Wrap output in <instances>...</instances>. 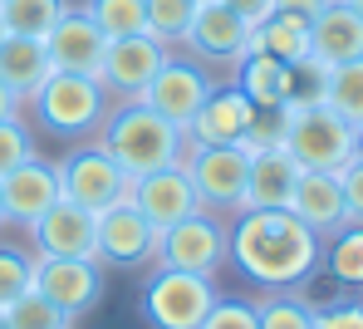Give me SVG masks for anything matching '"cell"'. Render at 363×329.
Returning <instances> with one entry per match:
<instances>
[{
    "mask_svg": "<svg viewBox=\"0 0 363 329\" xmlns=\"http://www.w3.org/2000/svg\"><path fill=\"white\" fill-rule=\"evenodd\" d=\"M275 10H285V15H300V20H314V15L324 10V0H275Z\"/></svg>",
    "mask_w": 363,
    "mask_h": 329,
    "instance_id": "cell-40",
    "label": "cell"
},
{
    "mask_svg": "<svg viewBox=\"0 0 363 329\" xmlns=\"http://www.w3.org/2000/svg\"><path fill=\"white\" fill-rule=\"evenodd\" d=\"M0 226H5V206H0Z\"/></svg>",
    "mask_w": 363,
    "mask_h": 329,
    "instance_id": "cell-45",
    "label": "cell"
},
{
    "mask_svg": "<svg viewBox=\"0 0 363 329\" xmlns=\"http://www.w3.org/2000/svg\"><path fill=\"white\" fill-rule=\"evenodd\" d=\"M349 5H354V10H359V15H363V0H349Z\"/></svg>",
    "mask_w": 363,
    "mask_h": 329,
    "instance_id": "cell-43",
    "label": "cell"
},
{
    "mask_svg": "<svg viewBox=\"0 0 363 329\" xmlns=\"http://www.w3.org/2000/svg\"><path fill=\"white\" fill-rule=\"evenodd\" d=\"M324 108H334L344 123L363 128V60L329 69V84H324Z\"/></svg>",
    "mask_w": 363,
    "mask_h": 329,
    "instance_id": "cell-27",
    "label": "cell"
},
{
    "mask_svg": "<svg viewBox=\"0 0 363 329\" xmlns=\"http://www.w3.org/2000/svg\"><path fill=\"white\" fill-rule=\"evenodd\" d=\"M5 325L10 329H74V320L55 300H45L40 290H25V295H15L5 305Z\"/></svg>",
    "mask_w": 363,
    "mask_h": 329,
    "instance_id": "cell-28",
    "label": "cell"
},
{
    "mask_svg": "<svg viewBox=\"0 0 363 329\" xmlns=\"http://www.w3.org/2000/svg\"><path fill=\"white\" fill-rule=\"evenodd\" d=\"M0 329H10V325H5V310H0Z\"/></svg>",
    "mask_w": 363,
    "mask_h": 329,
    "instance_id": "cell-44",
    "label": "cell"
},
{
    "mask_svg": "<svg viewBox=\"0 0 363 329\" xmlns=\"http://www.w3.org/2000/svg\"><path fill=\"white\" fill-rule=\"evenodd\" d=\"M50 74H55V65H50L45 40H30V35H5V40H0V84H5L20 104H30L35 89H40Z\"/></svg>",
    "mask_w": 363,
    "mask_h": 329,
    "instance_id": "cell-22",
    "label": "cell"
},
{
    "mask_svg": "<svg viewBox=\"0 0 363 329\" xmlns=\"http://www.w3.org/2000/svg\"><path fill=\"white\" fill-rule=\"evenodd\" d=\"M35 152H40L35 133L25 128L20 118H0V177H5V172H15L20 162H30Z\"/></svg>",
    "mask_w": 363,
    "mask_h": 329,
    "instance_id": "cell-35",
    "label": "cell"
},
{
    "mask_svg": "<svg viewBox=\"0 0 363 329\" xmlns=\"http://www.w3.org/2000/svg\"><path fill=\"white\" fill-rule=\"evenodd\" d=\"M339 187H344V206H349V221H363V162L354 157L344 172H339Z\"/></svg>",
    "mask_w": 363,
    "mask_h": 329,
    "instance_id": "cell-38",
    "label": "cell"
},
{
    "mask_svg": "<svg viewBox=\"0 0 363 329\" xmlns=\"http://www.w3.org/2000/svg\"><path fill=\"white\" fill-rule=\"evenodd\" d=\"M30 241H35V256H94V211L60 197L30 226Z\"/></svg>",
    "mask_w": 363,
    "mask_h": 329,
    "instance_id": "cell-18",
    "label": "cell"
},
{
    "mask_svg": "<svg viewBox=\"0 0 363 329\" xmlns=\"http://www.w3.org/2000/svg\"><path fill=\"white\" fill-rule=\"evenodd\" d=\"M84 10L94 15V25L118 40V35H147V10L143 0H84Z\"/></svg>",
    "mask_w": 363,
    "mask_h": 329,
    "instance_id": "cell-29",
    "label": "cell"
},
{
    "mask_svg": "<svg viewBox=\"0 0 363 329\" xmlns=\"http://www.w3.org/2000/svg\"><path fill=\"white\" fill-rule=\"evenodd\" d=\"M45 50H50V65L60 74H94L104 50H108V35L94 25V15L84 5H69L60 15V25L45 35Z\"/></svg>",
    "mask_w": 363,
    "mask_h": 329,
    "instance_id": "cell-15",
    "label": "cell"
},
{
    "mask_svg": "<svg viewBox=\"0 0 363 329\" xmlns=\"http://www.w3.org/2000/svg\"><path fill=\"white\" fill-rule=\"evenodd\" d=\"M196 201L216 216H236L245 206V172H250V152H241L236 143H186L182 157Z\"/></svg>",
    "mask_w": 363,
    "mask_h": 329,
    "instance_id": "cell-6",
    "label": "cell"
},
{
    "mask_svg": "<svg viewBox=\"0 0 363 329\" xmlns=\"http://www.w3.org/2000/svg\"><path fill=\"white\" fill-rule=\"evenodd\" d=\"M314 329H363V305L359 300L314 305Z\"/></svg>",
    "mask_w": 363,
    "mask_h": 329,
    "instance_id": "cell-37",
    "label": "cell"
},
{
    "mask_svg": "<svg viewBox=\"0 0 363 329\" xmlns=\"http://www.w3.org/2000/svg\"><path fill=\"white\" fill-rule=\"evenodd\" d=\"M211 305H216V285L206 275L172 270V265H157L143 285V300H138L147 329H201Z\"/></svg>",
    "mask_w": 363,
    "mask_h": 329,
    "instance_id": "cell-5",
    "label": "cell"
},
{
    "mask_svg": "<svg viewBox=\"0 0 363 329\" xmlns=\"http://www.w3.org/2000/svg\"><path fill=\"white\" fill-rule=\"evenodd\" d=\"M236 89H241L250 104H260V108L290 104V65H280L275 55L250 50L241 65H236Z\"/></svg>",
    "mask_w": 363,
    "mask_h": 329,
    "instance_id": "cell-23",
    "label": "cell"
},
{
    "mask_svg": "<svg viewBox=\"0 0 363 329\" xmlns=\"http://www.w3.org/2000/svg\"><path fill=\"white\" fill-rule=\"evenodd\" d=\"M285 123H290V104H270V108H260L255 104V113H250V123L241 133V152H260V147H280L285 143Z\"/></svg>",
    "mask_w": 363,
    "mask_h": 329,
    "instance_id": "cell-33",
    "label": "cell"
},
{
    "mask_svg": "<svg viewBox=\"0 0 363 329\" xmlns=\"http://www.w3.org/2000/svg\"><path fill=\"white\" fill-rule=\"evenodd\" d=\"M25 290H35V251L15 246V241H0V310Z\"/></svg>",
    "mask_w": 363,
    "mask_h": 329,
    "instance_id": "cell-31",
    "label": "cell"
},
{
    "mask_svg": "<svg viewBox=\"0 0 363 329\" xmlns=\"http://www.w3.org/2000/svg\"><path fill=\"white\" fill-rule=\"evenodd\" d=\"M167 60L172 55H167L162 40H152V35H118V40H108L94 79L108 89L113 104H138V94L152 84V74L167 65Z\"/></svg>",
    "mask_w": 363,
    "mask_h": 329,
    "instance_id": "cell-10",
    "label": "cell"
},
{
    "mask_svg": "<svg viewBox=\"0 0 363 329\" xmlns=\"http://www.w3.org/2000/svg\"><path fill=\"white\" fill-rule=\"evenodd\" d=\"M69 10V0H0V30L5 35H30V40H45L60 15Z\"/></svg>",
    "mask_w": 363,
    "mask_h": 329,
    "instance_id": "cell-26",
    "label": "cell"
},
{
    "mask_svg": "<svg viewBox=\"0 0 363 329\" xmlns=\"http://www.w3.org/2000/svg\"><path fill=\"white\" fill-rule=\"evenodd\" d=\"M354 143H359L354 123H344L324 104H309V108H290L280 147L300 162V172H344L354 162Z\"/></svg>",
    "mask_w": 363,
    "mask_h": 329,
    "instance_id": "cell-4",
    "label": "cell"
},
{
    "mask_svg": "<svg viewBox=\"0 0 363 329\" xmlns=\"http://www.w3.org/2000/svg\"><path fill=\"white\" fill-rule=\"evenodd\" d=\"M354 157L363 162V128H359V143H354Z\"/></svg>",
    "mask_w": 363,
    "mask_h": 329,
    "instance_id": "cell-42",
    "label": "cell"
},
{
    "mask_svg": "<svg viewBox=\"0 0 363 329\" xmlns=\"http://www.w3.org/2000/svg\"><path fill=\"white\" fill-rule=\"evenodd\" d=\"M319 265H324L344 290H363V221H349V226H339L334 236H324Z\"/></svg>",
    "mask_w": 363,
    "mask_h": 329,
    "instance_id": "cell-25",
    "label": "cell"
},
{
    "mask_svg": "<svg viewBox=\"0 0 363 329\" xmlns=\"http://www.w3.org/2000/svg\"><path fill=\"white\" fill-rule=\"evenodd\" d=\"M300 182V162L285 147H260L250 152L245 172V206H290V192ZM241 206V211H245Z\"/></svg>",
    "mask_w": 363,
    "mask_h": 329,
    "instance_id": "cell-21",
    "label": "cell"
},
{
    "mask_svg": "<svg viewBox=\"0 0 363 329\" xmlns=\"http://www.w3.org/2000/svg\"><path fill=\"white\" fill-rule=\"evenodd\" d=\"M0 40H5V30H0Z\"/></svg>",
    "mask_w": 363,
    "mask_h": 329,
    "instance_id": "cell-46",
    "label": "cell"
},
{
    "mask_svg": "<svg viewBox=\"0 0 363 329\" xmlns=\"http://www.w3.org/2000/svg\"><path fill=\"white\" fill-rule=\"evenodd\" d=\"M60 197L74 201V206H84V211H104V206H113L133 192V177L123 172L118 162L99 147V143H84V147H69L60 162Z\"/></svg>",
    "mask_w": 363,
    "mask_h": 329,
    "instance_id": "cell-7",
    "label": "cell"
},
{
    "mask_svg": "<svg viewBox=\"0 0 363 329\" xmlns=\"http://www.w3.org/2000/svg\"><path fill=\"white\" fill-rule=\"evenodd\" d=\"M157 246H162V231L133 206V197L113 201L94 216V256H99V265L133 270V265L157 261Z\"/></svg>",
    "mask_w": 363,
    "mask_h": 329,
    "instance_id": "cell-9",
    "label": "cell"
},
{
    "mask_svg": "<svg viewBox=\"0 0 363 329\" xmlns=\"http://www.w3.org/2000/svg\"><path fill=\"white\" fill-rule=\"evenodd\" d=\"M226 5H231V10L241 15L250 30H255V25H260L265 15H275V0H226Z\"/></svg>",
    "mask_w": 363,
    "mask_h": 329,
    "instance_id": "cell-39",
    "label": "cell"
},
{
    "mask_svg": "<svg viewBox=\"0 0 363 329\" xmlns=\"http://www.w3.org/2000/svg\"><path fill=\"white\" fill-rule=\"evenodd\" d=\"M147 10V35L162 40V45H182L191 15H196V0H143Z\"/></svg>",
    "mask_w": 363,
    "mask_h": 329,
    "instance_id": "cell-30",
    "label": "cell"
},
{
    "mask_svg": "<svg viewBox=\"0 0 363 329\" xmlns=\"http://www.w3.org/2000/svg\"><path fill=\"white\" fill-rule=\"evenodd\" d=\"M35 290L69 320H84L104 300V265L94 256H35Z\"/></svg>",
    "mask_w": 363,
    "mask_h": 329,
    "instance_id": "cell-11",
    "label": "cell"
},
{
    "mask_svg": "<svg viewBox=\"0 0 363 329\" xmlns=\"http://www.w3.org/2000/svg\"><path fill=\"white\" fill-rule=\"evenodd\" d=\"M133 206L157 226V231H167L172 221L182 216H191L201 201H196V187H191V177H186V167L172 162V167H157V172H147V177H133Z\"/></svg>",
    "mask_w": 363,
    "mask_h": 329,
    "instance_id": "cell-16",
    "label": "cell"
},
{
    "mask_svg": "<svg viewBox=\"0 0 363 329\" xmlns=\"http://www.w3.org/2000/svg\"><path fill=\"white\" fill-rule=\"evenodd\" d=\"M324 236L309 231L290 206H245L226 216V265L260 290H300L314 280Z\"/></svg>",
    "mask_w": 363,
    "mask_h": 329,
    "instance_id": "cell-1",
    "label": "cell"
},
{
    "mask_svg": "<svg viewBox=\"0 0 363 329\" xmlns=\"http://www.w3.org/2000/svg\"><path fill=\"white\" fill-rule=\"evenodd\" d=\"M216 84H211V74L196 65V60H167V65L152 74V84L138 94V104H147L152 113H162L172 128H191V118H196V108L206 104V94H211Z\"/></svg>",
    "mask_w": 363,
    "mask_h": 329,
    "instance_id": "cell-13",
    "label": "cell"
},
{
    "mask_svg": "<svg viewBox=\"0 0 363 329\" xmlns=\"http://www.w3.org/2000/svg\"><path fill=\"white\" fill-rule=\"evenodd\" d=\"M324 84H329V65H319L314 55L290 65V108H309L324 104Z\"/></svg>",
    "mask_w": 363,
    "mask_h": 329,
    "instance_id": "cell-34",
    "label": "cell"
},
{
    "mask_svg": "<svg viewBox=\"0 0 363 329\" xmlns=\"http://www.w3.org/2000/svg\"><path fill=\"white\" fill-rule=\"evenodd\" d=\"M250 25L226 5V0H196V15L182 35V45L191 50V60H206V65H241L250 55Z\"/></svg>",
    "mask_w": 363,
    "mask_h": 329,
    "instance_id": "cell-12",
    "label": "cell"
},
{
    "mask_svg": "<svg viewBox=\"0 0 363 329\" xmlns=\"http://www.w3.org/2000/svg\"><path fill=\"white\" fill-rule=\"evenodd\" d=\"M250 113H255V104L236 89V79L231 84H216L206 94V104L196 108V118L186 128V143H241Z\"/></svg>",
    "mask_w": 363,
    "mask_h": 329,
    "instance_id": "cell-19",
    "label": "cell"
},
{
    "mask_svg": "<svg viewBox=\"0 0 363 329\" xmlns=\"http://www.w3.org/2000/svg\"><path fill=\"white\" fill-rule=\"evenodd\" d=\"M157 265H172V270H191V275L216 280V270L226 265V216L196 206L191 216L172 221V226L162 231Z\"/></svg>",
    "mask_w": 363,
    "mask_h": 329,
    "instance_id": "cell-8",
    "label": "cell"
},
{
    "mask_svg": "<svg viewBox=\"0 0 363 329\" xmlns=\"http://www.w3.org/2000/svg\"><path fill=\"white\" fill-rule=\"evenodd\" d=\"M60 201V167L50 157H30L15 172L0 177V206H5V226H35L50 206Z\"/></svg>",
    "mask_w": 363,
    "mask_h": 329,
    "instance_id": "cell-14",
    "label": "cell"
},
{
    "mask_svg": "<svg viewBox=\"0 0 363 329\" xmlns=\"http://www.w3.org/2000/svg\"><path fill=\"white\" fill-rule=\"evenodd\" d=\"M260 329H314V305L295 300L290 290H270V300L255 305Z\"/></svg>",
    "mask_w": 363,
    "mask_h": 329,
    "instance_id": "cell-32",
    "label": "cell"
},
{
    "mask_svg": "<svg viewBox=\"0 0 363 329\" xmlns=\"http://www.w3.org/2000/svg\"><path fill=\"white\" fill-rule=\"evenodd\" d=\"M94 143L118 162L128 177H147V172L172 167V162L186 157V133L172 128L147 104H113L104 128L94 133Z\"/></svg>",
    "mask_w": 363,
    "mask_h": 329,
    "instance_id": "cell-2",
    "label": "cell"
},
{
    "mask_svg": "<svg viewBox=\"0 0 363 329\" xmlns=\"http://www.w3.org/2000/svg\"><path fill=\"white\" fill-rule=\"evenodd\" d=\"M25 108H35V123L50 133V138L84 143V138H94V133L104 128L113 99H108V89H104L94 74H60V69H55V74L35 89V99H30Z\"/></svg>",
    "mask_w": 363,
    "mask_h": 329,
    "instance_id": "cell-3",
    "label": "cell"
},
{
    "mask_svg": "<svg viewBox=\"0 0 363 329\" xmlns=\"http://www.w3.org/2000/svg\"><path fill=\"white\" fill-rule=\"evenodd\" d=\"M20 108H25V104H20V99L0 84V118H20Z\"/></svg>",
    "mask_w": 363,
    "mask_h": 329,
    "instance_id": "cell-41",
    "label": "cell"
},
{
    "mask_svg": "<svg viewBox=\"0 0 363 329\" xmlns=\"http://www.w3.org/2000/svg\"><path fill=\"white\" fill-rule=\"evenodd\" d=\"M250 50L275 55L280 65H300V60H309V20L285 15V10L265 15V20L255 25V35H250Z\"/></svg>",
    "mask_w": 363,
    "mask_h": 329,
    "instance_id": "cell-24",
    "label": "cell"
},
{
    "mask_svg": "<svg viewBox=\"0 0 363 329\" xmlns=\"http://www.w3.org/2000/svg\"><path fill=\"white\" fill-rule=\"evenodd\" d=\"M290 211L300 216L309 231H319V236H334L339 226H349L339 172H300V182L290 192Z\"/></svg>",
    "mask_w": 363,
    "mask_h": 329,
    "instance_id": "cell-20",
    "label": "cell"
},
{
    "mask_svg": "<svg viewBox=\"0 0 363 329\" xmlns=\"http://www.w3.org/2000/svg\"><path fill=\"white\" fill-rule=\"evenodd\" d=\"M309 55L329 69L363 60V15L349 0H324V10L309 20Z\"/></svg>",
    "mask_w": 363,
    "mask_h": 329,
    "instance_id": "cell-17",
    "label": "cell"
},
{
    "mask_svg": "<svg viewBox=\"0 0 363 329\" xmlns=\"http://www.w3.org/2000/svg\"><path fill=\"white\" fill-rule=\"evenodd\" d=\"M201 329H260V320H255V305L250 300H221L216 295V305L201 320Z\"/></svg>",
    "mask_w": 363,
    "mask_h": 329,
    "instance_id": "cell-36",
    "label": "cell"
}]
</instances>
